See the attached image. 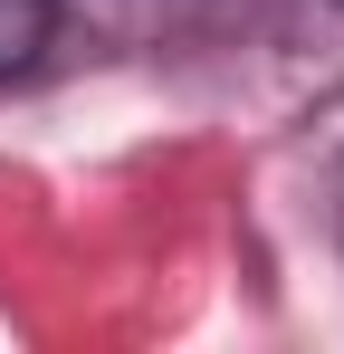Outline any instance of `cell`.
<instances>
[{
  "mask_svg": "<svg viewBox=\"0 0 344 354\" xmlns=\"http://www.w3.org/2000/svg\"><path fill=\"white\" fill-rule=\"evenodd\" d=\"M48 39H57V0H0V77L39 67Z\"/></svg>",
  "mask_w": 344,
  "mask_h": 354,
  "instance_id": "1",
  "label": "cell"
}]
</instances>
